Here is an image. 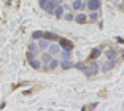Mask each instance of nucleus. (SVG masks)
Returning <instances> with one entry per match:
<instances>
[{"instance_id": "obj_1", "label": "nucleus", "mask_w": 124, "mask_h": 111, "mask_svg": "<svg viewBox=\"0 0 124 111\" xmlns=\"http://www.w3.org/2000/svg\"><path fill=\"white\" fill-rule=\"evenodd\" d=\"M99 72V62H91L88 67H83V73L86 76H94Z\"/></svg>"}, {"instance_id": "obj_2", "label": "nucleus", "mask_w": 124, "mask_h": 111, "mask_svg": "<svg viewBox=\"0 0 124 111\" xmlns=\"http://www.w3.org/2000/svg\"><path fill=\"white\" fill-rule=\"evenodd\" d=\"M59 3H61V0H48V2H46V5L43 7V11H46L48 15H53L54 8L57 7Z\"/></svg>"}, {"instance_id": "obj_3", "label": "nucleus", "mask_w": 124, "mask_h": 111, "mask_svg": "<svg viewBox=\"0 0 124 111\" xmlns=\"http://www.w3.org/2000/svg\"><path fill=\"white\" fill-rule=\"evenodd\" d=\"M102 7V0H88L86 2V8L89 11H99Z\"/></svg>"}, {"instance_id": "obj_4", "label": "nucleus", "mask_w": 124, "mask_h": 111, "mask_svg": "<svg viewBox=\"0 0 124 111\" xmlns=\"http://www.w3.org/2000/svg\"><path fill=\"white\" fill-rule=\"evenodd\" d=\"M61 51H62V48L59 46V43H51L49 46H48V52L51 54V56H57Z\"/></svg>"}, {"instance_id": "obj_5", "label": "nucleus", "mask_w": 124, "mask_h": 111, "mask_svg": "<svg viewBox=\"0 0 124 111\" xmlns=\"http://www.w3.org/2000/svg\"><path fill=\"white\" fill-rule=\"evenodd\" d=\"M57 40H59V46H61L62 49H70V51L73 49V43L69 41L67 38H57Z\"/></svg>"}, {"instance_id": "obj_6", "label": "nucleus", "mask_w": 124, "mask_h": 111, "mask_svg": "<svg viewBox=\"0 0 124 111\" xmlns=\"http://www.w3.org/2000/svg\"><path fill=\"white\" fill-rule=\"evenodd\" d=\"M72 8L75 11H83L84 8H86V3H84L83 0H73L72 2Z\"/></svg>"}, {"instance_id": "obj_7", "label": "nucleus", "mask_w": 124, "mask_h": 111, "mask_svg": "<svg viewBox=\"0 0 124 111\" xmlns=\"http://www.w3.org/2000/svg\"><path fill=\"white\" fill-rule=\"evenodd\" d=\"M73 21L77 22V24H86V21H88V16L84 15V13H78V15H75L73 16Z\"/></svg>"}, {"instance_id": "obj_8", "label": "nucleus", "mask_w": 124, "mask_h": 111, "mask_svg": "<svg viewBox=\"0 0 124 111\" xmlns=\"http://www.w3.org/2000/svg\"><path fill=\"white\" fill-rule=\"evenodd\" d=\"M105 57L108 60H116L118 62V51L116 49H107L105 51Z\"/></svg>"}, {"instance_id": "obj_9", "label": "nucleus", "mask_w": 124, "mask_h": 111, "mask_svg": "<svg viewBox=\"0 0 124 111\" xmlns=\"http://www.w3.org/2000/svg\"><path fill=\"white\" fill-rule=\"evenodd\" d=\"M115 65H116V60H108V59H107V60H105V64L102 65V72H103V73L110 72L111 68H115Z\"/></svg>"}, {"instance_id": "obj_10", "label": "nucleus", "mask_w": 124, "mask_h": 111, "mask_svg": "<svg viewBox=\"0 0 124 111\" xmlns=\"http://www.w3.org/2000/svg\"><path fill=\"white\" fill-rule=\"evenodd\" d=\"M59 67H62L64 70H69V68H73V67H75V64H73L70 59H62V60L59 62Z\"/></svg>"}, {"instance_id": "obj_11", "label": "nucleus", "mask_w": 124, "mask_h": 111, "mask_svg": "<svg viewBox=\"0 0 124 111\" xmlns=\"http://www.w3.org/2000/svg\"><path fill=\"white\" fill-rule=\"evenodd\" d=\"M49 40H46V38H40L38 40V43H37V46H38V49H48V46H49Z\"/></svg>"}, {"instance_id": "obj_12", "label": "nucleus", "mask_w": 124, "mask_h": 111, "mask_svg": "<svg viewBox=\"0 0 124 111\" xmlns=\"http://www.w3.org/2000/svg\"><path fill=\"white\" fill-rule=\"evenodd\" d=\"M59 62H61V60H57V59H54V57H53V59H51V60L48 62V65H46V68H48V70H56V68H57V67H59Z\"/></svg>"}, {"instance_id": "obj_13", "label": "nucleus", "mask_w": 124, "mask_h": 111, "mask_svg": "<svg viewBox=\"0 0 124 111\" xmlns=\"http://www.w3.org/2000/svg\"><path fill=\"white\" fill-rule=\"evenodd\" d=\"M64 11H65V10H64V7H62V5L59 3L57 7L54 8V11H53V15H56V18H62V16H64Z\"/></svg>"}, {"instance_id": "obj_14", "label": "nucleus", "mask_w": 124, "mask_h": 111, "mask_svg": "<svg viewBox=\"0 0 124 111\" xmlns=\"http://www.w3.org/2000/svg\"><path fill=\"white\" fill-rule=\"evenodd\" d=\"M30 67L35 68V70H38V68H41V60H38V59H30Z\"/></svg>"}, {"instance_id": "obj_15", "label": "nucleus", "mask_w": 124, "mask_h": 111, "mask_svg": "<svg viewBox=\"0 0 124 111\" xmlns=\"http://www.w3.org/2000/svg\"><path fill=\"white\" fill-rule=\"evenodd\" d=\"M43 38H46V40H57L59 35H56V33H53V32H45Z\"/></svg>"}, {"instance_id": "obj_16", "label": "nucleus", "mask_w": 124, "mask_h": 111, "mask_svg": "<svg viewBox=\"0 0 124 111\" xmlns=\"http://www.w3.org/2000/svg\"><path fill=\"white\" fill-rule=\"evenodd\" d=\"M59 54L62 56V59H70V57H72V51H70V49H62Z\"/></svg>"}, {"instance_id": "obj_17", "label": "nucleus", "mask_w": 124, "mask_h": 111, "mask_svg": "<svg viewBox=\"0 0 124 111\" xmlns=\"http://www.w3.org/2000/svg\"><path fill=\"white\" fill-rule=\"evenodd\" d=\"M51 59H53V56L49 52H43V56H41V62H43V64H46V65H48V62L51 60Z\"/></svg>"}, {"instance_id": "obj_18", "label": "nucleus", "mask_w": 124, "mask_h": 111, "mask_svg": "<svg viewBox=\"0 0 124 111\" xmlns=\"http://www.w3.org/2000/svg\"><path fill=\"white\" fill-rule=\"evenodd\" d=\"M43 30H35V32H32V38L33 40H40V38H43Z\"/></svg>"}, {"instance_id": "obj_19", "label": "nucleus", "mask_w": 124, "mask_h": 111, "mask_svg": "<svg viewBox=\"0 0 124 111\" xmlns=\"http://www.w3.org/2000/svg\"><path fill=\"white\" fill-rule=\"evenodd\" d=\"M100 54H102V49H100V48H95V49L91 52V59H97Z\"/></svg>"}, {"instance_id": "obj_20", "label": "nucleus", "mask_w": 124, "mask_h": 111, "mask_svg": "<svg viewBox=\"0 0 124 111\" xmlns=\"http://www.w3.org/2000/svg\"><path fill=\"white\" fill-rule=\"evenodd\" d=\"M62 18L65 19V21H73V15H72V13H65Z\"/></svg>"}, {"instance_id": "obj_21", "label": "nucleus", "mask_w": 124, "mask_h": 111, "mask_svg": "<svg viewBox=\"0 0 124 111\" xmlns=\"http://www.w3.org/2000/svg\"><path fill=\"white\" fill-rule=\"evenodd\" d=\"M97 11H91V15H89V19H92V21H95V19H97Z\"/></svg>"}, {"instance_id": "obj_22", "label": "nucleus", "mask_w": 124, "mask_h": 111, "mask_svg": "<svg viewBox=\"0 0 124 111\" xmlns=\"http://www.w3.org/2000/svg\"><path fill=\"white\" fill-rule=\"evenodd\" d=\"M37 48H38V46H37L35 43H32V44L29 46V51H32V52H37Z\"/></svg>"}, {"instance_id": "obj_23", "label": "nucleus", "mask_w": 124, "mask_h": 111, "mask_svg": "<svg viewBox=\"0 0 124 111\" xmlns=\"http://www.w3.org/2000/svg\"><path fill=\"white\" fill-rule=\"evenodd\" d=\"M46 2H48V0H38V5H40V8H43L45 5H46Z\"/></svg>"}, {"instance_id": "obj_24", "label": "nucleus", "mask_w": 124, "mask_h": 111, "mask_svg": "<svg viewBox=\"0 0 124 111\" xmlns=\"http://www.w3.org/2000/svg\"><path fill=\"white\" fill-rule=\"evenodd\" d=\"M97 106V103H94V105H88V106H84V110H91V108H95Z\"/></svg>"}, {"instance_id": "obj_25", "label": "nucleus", "mask_w": 124, "mask_h": 111, "mask_svg": "<svg viewBox=\"0 0 124 111\" xmlns=\"http://www.w3.org/2000/svg\"><path fill=\"white\" fill-rule=\"evenodd\" d=\"M70 2H73V0H70Z\"/></svg>"}]
</instances>
